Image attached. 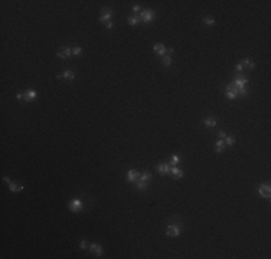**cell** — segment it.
I'll return each instance as SVG.
<instances>
[{"instance_id": "29", "label": "cell", "mask_w": 271, "mask_h": 259, "mask_svg": "<svg viewBox=\"0 0 271 259\" xmlns=\"http://www.w3.org/2000/svg\"><path fill=\"white\" fill-rule=\"evenodd\" d=\"M79 248H81V249H87V248H88V243H87V240H81V243H79Z\"/></svg>"}, {"instance_id": "24", "label": "cell", "mask_w": 271, "mask_h": 259, "mask_svg": "<svg viewBox=\"0 0 271 259\" xmlns=\"http://www.w3.org/2000/svg\"><path fill=\"white\" fill-rule=\"evenodd\" d=\"M81 53H82V49H81L79 46H74V48H72V55L78 56V55H81Z\"/></svg>"}, {"instance_id": "32", "label": "cell", "mask_w": 271, "mask_h": 259, "mask_svg": "<svg viewBox=\"0 0 271 259\" xmlns=\"http://www.w3.org/2000/svg\"><path fill=\"white\" fill-rule=\"evenodd\" d=\"M235 69H236L238 72H241V71H244V68H242V65H241V63H238V65L235 66Z\"/></svg>"}, {"instance_id": "5", "label": "cell", "mask_w": 271, "mask_h": 259, "mask_svg": "<svg viewBox=\"0 0 271 259\" xmlns=\"http://www.w3.org/2000/svg\"><path fill=\"white\" fill-rule=\"evenodd\" d=\"M111 15H112L111 9L104 7V9L101 10V18H100V22H102V23H108V22H110V19H111Z\"/></svg>"}, {"instance_id": "17", "label": "cell", "mask_w": 271, "mask_h": 259, "mask_svg": "<svg viewBox=\"0 0 271 259\" xmlns=\"http://www.w3.org/2000/svg\"><path fill=\"white\" fill-rule=\"evenodd\" d=\"M62 76H64L65 79H68V81H74V78H75V75H74V72H72L71 69H66V71H64Z\"/></svg>"}, {"instance_id": "1", "label": "cell", "mask_w": 271, "mask_h": 259, "mask_svg": "<svg viewBox=\"0 0 271 259\" xmlns=\"http://www.w3.org/2000/svg\"><path fill=\"white\" fill-rule=\"evenodd\" d=\"M139 16H140V19H142L143 22L149 23V22L153 20V18H154V12H153L152 9H146V10H142Z\"/></svg>"}, {"instance_id": "11", "label": "cell", "mask_w": 271, "mask_h": 259, "mask_svg": "<svg viewBox=\"0 0 271 259\" xmlns=\"http://www.w3.org/2000/svg\"><path fill=\"white\" fill-rule=\"evenodd\" d=\"M89 250H91L94 255H97V256H101V255H102V248H101V245H98V243H91V245H89Z\"/></svg>"}, {"instance_id": "19", "label": "cell", "mask_w": 271, "mask_h": 259, "mask_svg": "<svg viewBox=\"0 0 271 259\" xmlns=\"http://www.w3.org/2000/svg\"><path fill=\"white\" fill-rule=\"evenodd\" d=\"M224 140H218L216 141V144H215V151L216 153H222V150H224Z\"/></svg>"}, {"instance_id": "15", "label": "cell", "mask_w": 271, "mask_h": 259, "mask_svg": "<svg viewBox=\"0 0 271 259\" xmlns=\"http://www.w3.org/2000/svg\"><path fill=\"white\" fill-rule=\"evenodd\" d=\"M36 98V91H33V89H29V91H26L25 92V99L28 101V102H30L32 99H35Z\"/></svg>"}, {"instance_id": "21", "label": "cell", "mask_w": 271, "mask_h": 259, "mask_svg": "<svg viewBox=\"0 0 271 259\" xmlns=\"http://www.w3.org/2000/svg\"><path fill=\"white\" fill-rule=\"evenodd\" d=\"M150 179H152V174H150L149 171H144V173H143V174H140V177H139V180H142V181H146V183H147V181H149Z\"/></svg>"}, {"instance_id": "26", "label": "cell", "mask_w": 271, "mask_h": 259, "mask_svg": "<svg viewBox=\"0 0 271 259\" xmlns=\"http://www.w3.org/2000/svg\"><path fill=\"white\" fill-rule=\"evenodd\" d=\"M203 23L208 25V26H212V25L215 23V20H213L212 18H205V19H203Z\"/></svg>"}, {"instance_id": "6", "label": "cell", "mask_w": 271, "mask_h": 259, "mask_svg": "<svg viewBox=\"0 0 271 259\" xmlns=\"http://www.w3.org/2000/svg\"><path fill=\"white\" fill-rule=\"evenodd\" d=\"M258 193H259L262 197H265V199H270V197H271V189H270L268 184H261L259 189H258Z\"/></svg>"}, {"instance_id": "3", "label": "cell", "mask_w": 271, "mask_h": 259, "mask_svg": "<svg viewBox=\"0 0 271 259\" xmlns=\"http://www.w3.org/2000/svg\"><path fill=\"white\" fill-rule=\"evenodd\" d=\"M68 209H69L71 212H74V213H78V212L82 210V202H81L79 199H74V200L69 202Z\"/></svg>"}, {"instance_id": "7", "label": "cell", "mask_w": 271, "mask_h": 259, "mask_svg": "<svg viewBox=\"0 0 271 259\" xmlns=\"http://www.w3.org/2000/svg\"><path fill=\"white\" fill-rule=\"evenodd\" d=\"M139 177H140V173L137 170H130L127 173V181H130V183H136L139 180Z\"/></svg>"}, {"instance_id": "12", "label": "cell", "mask_w": 271, "mask_h": 259, "mask_svg": "<svg viewBox=\"0 0 271 259\" xmlns=\"http://www.w3.org/2000/svg\"><path fill=\"white\" fill-rule=\"evenodd\" d=\"M170 176L173 179H182L183 177V171L175 166V167H170Z\"/></svg>"}, {"instance_id": "20", "label": "cell", "mask_w": 271, "mask_h": 259, "mask_svg": "<svg viewBox=\"0 0 271 259\" xmlns=\"http://www.w3.org/2000/svg\"><path fill=\"white\" fill-rule=\"evenodd\" d=\"M140 20H142V19H140V16H130V18H128V23H130V25H133V26H136V25H137Z\"/></svg>"}, {"instance_id": "4", "label": "cell", "mask_w": 271, "mask_h": 259, "mask_svg": "<svg viewBox=\"0 0 271 259\" xmlns=\"http://www.w3.org/2000/svg\"><path fill=\"white\" fill-rule=\"evenodd\" d=\"M179 233H180V226H179V225H170V226H167V229H166V235H167V236L176 237V236H179Z\"/></svg>"}, {"instance_id": "13", "label": "cell", "mask_w": 271, "mask_h": 259, "mask_svg": "<svg viewBox=\"0 0 271 259\" xmlns=\"http://www.w3.org/2000/svg\"><path fill=\"white\" fill-rule=\"evenodd\" d=\"M232 84H234L235 86H238V88H242V86H245V84H248V79L244 78V76H238Z\"/></svg>"}, {"instance_id": "27", "label": "cell", "mask_w": 271, "mask_h": 259, "mask_svg": "<svg viewBox=\"0 0 271 259\" xmlns=\"http://www.w3.org/2000/svg\"><path fill=\"white\" fill-rule=\"evenodd\" d=\"M238 88V86H236ZM248 94V91L245 89V86H242V88H238V95H242V96H245Z\"/></svg>"}, {"instance_id": "2", "label": "cell", "mask_w": 271, "mask_h": 259, "mask_svg": "<svg viewBox=\"0 0 271 259\" xmlns=\"http://www.w3.org/2000/svg\"><path fill=\"white\" fill-rule=\"evenodd\" d=\"M225 95L228 99H235L238 96V88L234 85V84H229L226 86V91H225Z\"/></svg>"}, {"instance_id": "28", "label": "cell", "mask_w": 271, "mask_h": 259, "mask_svg": "<svg viewBox=\"0 0 271 259\" xmlns=\"http://www.w3.org/2000/svg\"><path fill=\"white\" fill-rule=\"evenodd\" d=\"M179 160H180V159H179L178 156H173V157H172V161H170V164H172V167H175V166H176V164L179 163Z\"/></svg>"}, {"instance_id": "18", "label": "cell", "mask_w": 271, "mask_h": 259, "mask_svg": "<svg viewBox=\"0 0 271 259\" xmlns=\"http://www.w3.org/2000/svg\"><path fill=\"white\" fill-rule=\"evenodd\" d=\"M205 125H208V127H216V118H213V117L205 118Z\"/></svg>"}, {"instance_id": "22", "label": "cell", "mask_w": 271, "mask_h": 259, "mask_svg": "<svg viewBox=\"0 0 271 259\" xmlns=\"http://www.w3.org/2000/svg\"><path fill=\"white\" fill-rule=\"evenodd\" d=\"M136 186H137V189H139V190H143V189H146V187H147V183H146V181H142V180H137Z\"/></svg>"}, {"instance_id": "14", "label": "cell", "mask_w": 271, "mask_h": 259, "mask_svg": "<svg viewBox=\"0 0 271 259\" xmlns=\"http://www.w3.org/2000/svg\"><path fill=\"white\" fill-rule=\"evenodd\" d=\"M241 65H242V68H247V69H254V68H255L254 62H252V61H251L249 58H245V59H242Z\"/></svg>"}, {"instance_id": "33", "label": "cell", "mask_w": 271, "mask_h": 259, "mask_svg": "<svg viewBox=\"0 0 271 259\" xmlns=\"http://www.w3.org/2000/svg\"><path fill=\"white\" fill-rule=\"evenodd\" d=\"M16 98H18V99H25V94H22V92H19V94L16 95Z\"/></svg>"}, {"instance_id": "31", "label": "cell", "mask_w": 271, "mask_h": 259, "mask_svg": "<svg viewBox=\"0 0 271 259\" xmlns=\"http://www.w3.org/2000/svg\"><path fill=\"white\" fill-rule=\"evenodd\" d=\"M133 12H134V13H139V12H142V10H140V6H133Z\"/></svg>"}, {"instance_id": "25", "label": "cell", "mask_w": 271, "mask_h": 259, "mask_svg": "<svg viewBox=\"0 0 271 259\" xmlns=\"http://www.w3.org/2000/svg\"><path fill=\"white\" fill-rule=\"evenodd\" d=\"M224 141H225L226 146H234V144H235V138H234V137H226Z\"/></svg>"}, {"instance_id": "16", "label": "cell", "mask_w": 271, "mask_h": 259, "mask_svg": "<svg viewBox=\"0 0 271 259\" xmlns=\"http://www.w3.org/2000/svg\"><path fill=\"white\" fill-rule=\"evenodd\" d=\"M9 190L10 192H20V190H23V186L18 184V183H9Z\"/></svg>"}, {"instance_id": "23", "label": "cell", "mask_w": 271, "mask_h": 259, "mask_svg": "<svg viewBox=\"0 0 271 259\" xmlns=\"http://www.w3.org/2000/svg\"><path fill=\"white\" fill-rule=\"evenodd\" d=\"M170 63H172V58L169 55H165L163 56V65L165 66H170Z\"/></svg>"}, {"instance_id": "8", "label": "cell", "mask_w": 271, "mask_h": 259, "mask_svg": "<svg viewBox=\"0 0 271 259\" xmlns=\"http://www.w3.org/2000/svg\"><path fill=\"white\" fill-rule=\"evenodd\" d=\"M72 55V48H62V51H59L58 53H56V56L58 58H61V59H66V58H69Z\"/></svg>"}, {"instance_id": "34", "label": "cell", "mask_w": 271, "mask_h": 259, "mask_svg": "<svg viewBox=\"0 0 271 259\" xmlns=\"http://www.w3.org/2000/svg\"><path fill=\"white\" fill-rule=\"evenodd\" d=\"M112 28H114L112 22H108V23H107V29H112Z\"/></svg>"}, {"instance_id": "35", "label": "cell", "mask_w": 271, "mask_h": 259, "mask_svg": "<svg viewBox=\"0 0 271 259\" xmlns=\"http://www.w3.org/2000/svg\"><path fill=\"white\" fill-rule=\"evenodd\" d=\"M3 181H5V183H12V181L9 180V177H3Z\"/></svg>"}, {"instance_id": "9", "label": "cell", "mask_w": 271, "mask_h": 259, "mask_svg": "<svg viewBox=\"0 0 271 259\" xmlns=\"http://www.w3.org/2000/svg\"><path fill=\"white\" fill-rule=\"evenodd\" d=\"M153 51H154L156 55H159V56H165L167 49L165 48V45H162V43H156V45L153 46Z\"/></svg>"}, {"instance_id": "10", "label": "cell", "mask_w": 271, "mask_h": 259, "mask_svg": "<svg viewBox=\"0 0 271 259\" xmlns=\"http://www.w3.org/2000/svg\"><path fill=\"white\" fill-rule=\"evenodd\" d=\"M157 171H159L160 174H170V164H167V163H160V164L157 166Z\"/></svg>"}, {"instance_id": "30", "label": "cell", "mask_w": 271, "mask_h": 259, "mask_svg": "<svg viewBox=\"0 0 271 259\" xmlns=\"http://www.w3.org/2000/svg\"><path fill=\"white\" fill-rule=\"evenodd\" d=\"M219 138H221V140H225V138H226V134H225V131H219Z\"/></svg>"}]
</instances>
